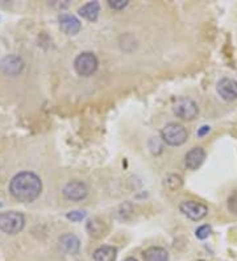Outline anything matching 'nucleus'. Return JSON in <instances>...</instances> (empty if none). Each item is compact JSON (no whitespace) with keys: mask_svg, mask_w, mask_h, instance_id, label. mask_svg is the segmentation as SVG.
Wrapping results in <instances>:
<instances>
[{"mask_svg":"<svg viewBox=\"0 0 237 261\" xmlns=\"http://www.w3.org/2000/svg\"><path fill=\"white\" fill-rule=\"evenodd\" d=\"M41 180L31 172H23L12 178L10 184L11 194L21 202H32L41 193Z\"/></svg>","mask_w":237,"mask_h":261,"instance_id":"f257e3e1","label":"nucleus"},{"mask_svg":"<svg viewBox=\"0 0 237 261\" xmlns=\"http://www.w3.org/2000/svg\"><path fill=\"white\" fill-rule=\"evenodd\" d=\"M162 140L166 144L173 145V147H178V145L185 144L187 140V130L183 125L177 123H169L168 125H165L162 132H161Z\"/></svg>","mask_w":237,"mask_h":261,"instance_id":"f03ea898","label":"nucleus"},{"mask_svg":"<svg viewBox=\"0 0 237 261\" xmlns=\"http://www.w3.org/2000/svg\"><path fill=\"white\" fill-rule=\"evenodd\" d=\"M24 216L20 212L10 211L0 214V229L6 233L14 235L24 228Z\"/></svg>","mask_w":237,"mask_h":261,"instance_id":"7ed1b4c3","label":"nucleus"},{"mask_svg":"<svg viewBox=\"0 0 237 261\" xmlns=\"http://www.w3.org/2000/svg\"><path fill=\"white\" fill-rule=\"evenodd\" d=\"M74 67L78 74L82 77H90L98 69V58L90 52H84L75 58Z\"/></svg>","mask_w":237,"mask_h":261,"instance_id":"20e7f679","label":"nucleus"},{"mask_svg":"<svg viewBox=\"0 0 237 261\" xmlns=\"http://www.w3.org/2000/svg\"><path fill=\"white\" fill-rule=\"evenodd\" d=\"M199 112L198 104L190 98H178L174 103V113L183 120L195 119Z\"/></svg>","mask_w":237,"mask_h":261,"instance_id":"39448f33","label":"nucleus"},{"mask_svg":"<svg viewBox=\"0 0 237 261\" xmlns=\"http://www.w3.org/2000/svg\"><path fill=\"white\" fill-rule=\"evenodd\" d=\"M181 211L191 220H200L207 215L208 208L206 205L195 201H186L181 205Z\"/></svg>","mask_w":237,"mask_h":261,"instance_id":"423d86ee","label":"nucleus"},{"mask_svg":"<svg viewBox=\"0 0 237 261\" xmlns=\"http://www.w3.org/2000/svg\"><path fill=\"white\" fill-rule=\"evenodd\" d=\"M87 193L86 185L79 181H71L63 187V195L70 201H82L87 197Z\"/></svg>","mask_w":237,"mask_h":261,"instance_id":"0eeeda50","label":"nucleus"},{"mask_svg":"<svg viewBox=\"0 0 237 261\" xmlns=\"http://www.w3.org/2000/svg\"><path fill=\"white\" fill-rule=\"evenodd\" d=\"M217 92L224 100L237 99V82L230 78H223L217 83Z\"/></svg>","mask_w":237,"mask_h":261,"instance_id":"6e6552de","label":"nucleus"},{"mask_svg":"<svg viewBox=\"0 0 237 261\" xmlns=\"http://www.w3.org/2000/svg\"><path fill=\"white\" fill-rule=\"evenodd\" d=\"M59 27L66 35H77L80 31V22L75 16L69 14H62L58 18Z\"/></svg>","mask_w":237,"mask_h":261,"instance_id":"1a4fd4ad","label":"nucleus"},{"mask_svg":"<svg viewBox=\"0 0 237 261\" xmlns=\"http://www.w3.org/2000/svg\"><path fill=\"white\" fill-rule=\"evenodd\" d=\"M204 160H206V152H204L203 148H200V147H196V148H192L191 151L186 155L185 163L186 166H187V169L195 170L204 163Z\"/></svg>","mask_w":237,"mask_h":261,"instance_id":"9d476101","label":"nucleus"},{"mask_svg":"<svg viewBox=\"0 0 237 261\" xmlns=\"http://www.w3.org/2000/svg\"><path fill=\"white\" fill-rule=\"evenodd\" d=\"M0 67H2V70H3V73H6V74L16 75L23 70L24 64H23V61H21V58H19V57L8 56L6 57V58H3L2 64H0Z\"/></svg>","mask_w":237,"mask_h":261,"instance_id":"9b49d317","label":"nucleus"},{"mask_svg":"<svg viewBox=\"0 0 237 261\" xmlns=\"http://www.w3.org/2000/svg\"><path fill=\"white\" fill-rule=\"evenodd\" d=\"M59 245H61L63 252H66L69 254H75L79 250L80 241L73 233H66L59 239Z\"/></svg>","mask_w":237,"mask_h":261,"instance_id":"f8f14e48","label":"nucleus"},{"mask_svg":"<svg viewBox=\"0 0 237 261\" xmlns=\"http://www.w3.org/2000/svg\"><path fill=\"white\" fill-rule=\"evenodd\" d=\"M117 249L111 245H101L94 252V261H115Z\"/></svg>","mask_w":237,"mask_h":261,"instance_id":"ddd939ff","label":"nucleus"},{"mask_svg":"<svg viewBox=\"0 0 237 261\" xmlns=\"http://www.w3.org/2000/svg\"><path fill=\"white\" fill-rule=\"evenodd\" d=\"M100 12V6L98 2H90L79 8V15L88 22H95Z\"/></svg>","mask_w":237,"mask_h":261,"instance_id":"4468645a","label":"nucleus"},{"mask_svg":"<svg viewBox=\"0 0 237 261\" xmlns=\"http://www.w3.org/2000/svg\"><path fill=\"white\" fill-rule=\"evenodd\" d=\"M86 229H87V232L90 233V236L92 237H101L104 236L105 232H107V227H105L104 222H101L100 219L98 218H94V219H90L86 224Z\"/></svg>","mask_w":237,"mask_h":261,"instance_id":"2eb2a0df","label":"nucleus"},{"mask_svg":"<svg viewBox=\"0 0 237 261\" xmlns=\"http://www.w3.org/2000/svg\"><path fill=\"white\" fill-rule=\"evenodd\" d=\"M145 261H169L168 250L161 247H150L144 252Z\"/></svg>","mask_w":237,"mask_h":261,"instance_id":"dca6fc26","label":"nucleus"},{"mask_svg":"<svg viewBox=\"0 0 237 261\" xmlns=\"http://www.w3.org/2000/svg\"><path fill=\"white\" fill-rule=\"evenodd\" d=\"M165 186L171 191L178 190L182 186V178L179 176H177V174H170L165 180Z\"/></svg>","mask_w":237,"mask_h":261,"instance_id":"f3484780","label":"nucleus"},{"mask_svg":"<svg viewBox=\"0 0 237 261\" xmlns=\"http://www.w3.org/2000/svg\"><path fill=\"white\" fill-rule=\"evenodd\" d=\"M211 232H212L211 227H209L208 224H204V226H200L198 229H196L195 235H196V237H198V239L204 240V239H207L209 235H211Z\"/></svg>","mask_w":237,"mask_h":261,"instance_id":"a211bd4d","label":"nucleus"},{"mask_svg":"<svg viewBox=\"0 0 237 261\" xmlns=\"http://www.w3.org/2000/svg\"><path fill=\"white\" fill-rule=\"evenodd\" d=\"M228 208L232 214L237 215V191H234L233 194L228 198Z\"/></svg>","mask_w":237,"mask_h":261,"instance_id":"6ab92c4d","label":"nucleus"},{"mask_svg":"<svg viewBox=\"0 0 237 261\" xmlns=\"http://www.w3.org/2000/svg\"><path fill=\"white\" fill-rule=\"evenodd\" d=\"M66 216H67V219L71 220V222H80V220H83L84 216H86V212L84 211H70Z\"/></svg>","mask_w":237,"mask_h":261,"instance_id":"aec40b11","label":"nucleus"},{"mask_svg":"<svg viewBox=\"0 0 237 261\" xmlns=\"http://www.w3.org/2000/svg\"><path fill=\"white\" fill-rule=\"evenodd\" d=\"M108 4L109 7L113 8V10H123L128 6V2L127 0H109Z\"/></svg>","mask_w":237,"mask_h":261,"instance_id":"412c9836","label":"nucleus"},{"mask_svg":"<svg viewBox=\"0 0 237 261\" xmlns=\"http://www.w3.org/2000/svg\"><path fill=\"white\" fill-rule=\"evenodd\" d=\"M209 129H211V128H209L208 125H203V127L199 128V130H198V136H199V138H203V136H204V135L208 134Z\"/></svg>","mask_w":237,"mask_h":261,"instance_id":"4be33fe9","label":"nucleus"},{"mask_svg":"<svg viewBox=\"0 0 237 261\" xmlns=\"http://www.w3.org/2000/svg\"><path fill=\"white\" fill-rule=\"evenodd\" d=\"M124 261H137V260H136V258H133V257H128V258H126Z\"/></svg>","mask_w":237,"mask_h":261,"instance_id":"5701e85b","label":"nucleus"},{"mask_svg":"<svg viewBox=\"0 0 237 261\" xmlns=\"http://www.w3.org/2000/svg\"><path fill=\"white\" fill-rule=\"evenodd\" d=\"M0 206H2V203H0Z\"/></svg>","mask_w":237,"mask_h":261,"instance_id":"b1692460","label":"nucleus"},{"mask_svg":"<svg viewBox=\"0 0 237 261\" xmlns=\"http://www.w3.org/2000/svg\"><path fill=\"white\" fill-rule=\"evenodd\" d=\"M202 261H203V260H202Z\"/></svg>","mask_w":237,"mask_h":261,"instance_id":"393cba45","label":"nucleus"}]
</instances>
